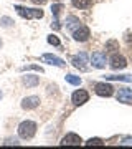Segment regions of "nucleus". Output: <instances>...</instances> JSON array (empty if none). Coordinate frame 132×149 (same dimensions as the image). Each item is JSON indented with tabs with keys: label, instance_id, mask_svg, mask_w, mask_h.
Masks as SVG:
<instances>
[{
	"label": "nucleus",
	"instance_id": "9",
	"mask_svg": "<svg viewBox=\"0 0 132 149\" xmlns=\"http://www.w3.org/2000/svg\"><path fill=\"white\" fill-rule=\"evenodd\" d=\"M127 66V60L121 55H114L111 58V68L112 70H124Z\"/></svg>",
	"mask_w": 132,
	"mask_h": 149
},
{
	"label": "nucleus",
	"instance_id": "14",
	"mask_svg": "<svg viewBox=\"0 0 132 149\" xmlns=\"http://www.w3.org/2000/svg\"><path fill=\"white\" fill-rule=\"evenodd\" d=\"M23 83H25V86L32 88V86H37L40 83V78L33 76V74H26V76H23Z\"/></svg>",
	"mask_w": 132,
	"mask_h": 149
},
{
	"label": "nucleus",
	"instance_id": "18",
	"mask_svg": "<svg viewBox=\"0 0 132 149\" xmlns=\"http://www.w3.org/2000/svg\"><path fill=\"white\" fill-rule=\"evenodd\" d=\"M63 10V5H59V3H56V5L51 7V13H53V18H58L59 12Z\"/></svg>",
	"mask_w": 132,
	"mask_h": 149
},
{
	"label": "nucleus",
	"instance_id": "16",
	"mask_svg": "<svg viewBox=\"0 0 132 149\" xmlns=\"http://www.w3.org/2000/svg\"><path fill=\"white\" fill-rule=\"evenodd\" d=\"M106 80H109V81H127V83H132V76H127V74H122V76L109 74V76H106Z\"/></svg>",
	"mask_w": 132,
	"mask_h": 149
},
{
	"label": "nucleus",
	"instance_id": "26",
	"mask_svg": "<svg viewBox=\"0 0 132 149\" xmlns=\"http://www.w3.org/2000/svg\"><path fill=\"white\" fill-rule=\"evenodd\" d=\"M33 3H37V5H45L46 3V0H32Z\"/></svg>",
	"mask_w": 132,
	"mask_h": 149
},
{
	"label": "nucleus",
	"instance_id": "12",
	"mask_svg": "<svg viewBox=\"0 0 132 149\" xmlns=\"http://www.w3.org/2000/svg\"><path fill=\"white\" fill-rule=\"evenodd\" d=\"M41 60L50 65H55V66H64V61L59 56H55V55H50V53H45L41 56Z\"/></svg>",
	"mask_w": 132,
	"mask_h": 149
},
{
	"label": "nucleus",
	"instance_id": "6",
	"mask_svg": "<svg viewBox=\"0 0 132 149\" xmlns=\"http://www.w3.org/2000/svg\"><path fill=\"white\" fill-rule=\"evenodd\" d=\"M73 103L76 104V106H81V104H84L88 100H89V95H88V91L86 90H78L73 93Z\"/></svg>",
	"mask_w": 132,
	"mask_h": 149
},
{
	"label": "nucleus",
	"instance_id": "20",
	"mask_svg": "<svg viewBox=\"0 0 132 149\" xmlns=\"http://www.w3.org/2000/svg\"><path fill=\"white\" fill-rule=\"evenodd\" d=\"M0 23H2V27H3V28H8V27H12V25H13V20H12V18H8V17H3V18L0 20Z\"/></svg>",
	"mask_w": 132,
	"mask_h": 149
},
{
	"label": "nucleus",
	"instance_id": "7",
	"mask_svg": "<svg viewBox=\"0 0 132 149\" xmlns=\"http://www.w3.org/2000/svg\"><path fill=\"white\" fill-rule=\"evenodd\" d=\"M73 37L76 42H86L88 38H89V28L84 27V25H81L79 28H76L73 32Z\"/></svg>",
	"mask_w": 132,
	"mask_h": 149
},
{
	"label": "nucleus",
	"instance_id": "4",
	"mask_svg": "<svg viewBox=\"0 0 132 149\" xmlns=\"http://www.w3.org/2000/svg\"><path fill=\"white\" fill-rule=\"evenodd\" d=\"M71 63H73L74 68L81 70V71H84V70H88V55L84 53V52H81L79 55H76L73 60H71Z\"/></svg>",
	"mask_w": 132,
	"mask_h": 149
},
{
	"label": "nucleus",
	"instance_id": "17",
	"mask_svg": "<svg viewBox=\"0 0 132 149\" xmlns=\"http://www.w3.org/2000/svg\"><path fill=\"white\" fill-rule=\"evenodd\" d=\"M64 80L68 81L69 85H74V86L81 85V78H79V76H74V74H66V76H64Z\"/></svg>",
	"mask_w": 132,
	"mask_h": 149
},
{
	"label": "nucleus",
	"instance_id": "11",
	"mask_svg": "<svg viewBox=\"0 0 132 149\" xmlns=\"http://www.w3.org/2000/svg\"><path fill=\"white\" fill-rule=\"evenodd\" d=\"M40 104V98L38 96H28V98H23L21 101V108L23 109H33Z\"/></svg>",
	"mask_w": 132,
	"mask_h": 149
},
{
	"label": "nucleus",
	"instance_id": "21",
	"mask_svg": "<svg viewBox=\"0 0 132 149\" xmlns=\"http://www.w3.org/2000/svg\"><path fill=\"white\" fill-rule=\"evenodd\" d=\"M86 146H102V139H99V138L89 139V141L86 143Z\"/></svg>",
	"mask_w": 132,
	"mask_h": 149
},
{
	"label": "nucleus",
	"instance_id": "13",
	"mask_svg": "<svg viewBox=\"0 0 132 149\" xmlns=\"http://www.w3.org/2000/svg\"><path fill=\"white\" fill-rule=\"evenodd\" d=\"M81 27V22H79V18H76V17L69 15L68 18H66V28H68L69 32H74L76 28Z\"/></svg>",
	"mask_w": 132,
	"mask_h": 149
},
{
	"label": "nucleus",
	"instance_id": "5",
	"mask_svg": "<svg viewBox=\"0 0 132 149\" xmlns=\"http://www.w3.org/2000/svg\"><path fill=\"white\" fill-rule=\"evenodd\" d=\"M94 91H96V95L109 98V96H112V93H114V88H112L111 85H107V83H96Z\"/></svg>",
	"mask_w": 132,
	"mask_h": 149
},
{
	"label": "nucleus",
	"instance_id": "19",
	"mask_svg": "<svg viewBox=\"0 0 132 149\" xmlns=\"http://www.w3.org/2000/svg\"><path fill=\"white\" fill-rule=\"evenodd\" d=\"M106 50H109V52H116L117 50V42L116 40H109V42L106 43Z\"/></svg>",
	"mask_w": 132,
	"mask_h": 149
},
{
	"label": "nucleus",
	"instance_id": "8",
	"mask_svg": "<svg viewBox=\"0 0 132 149\" xmlns=\"http://www.w3.org/2000/svg\"><path fill=\"white\" fill-rule=\"evenodd\" d=\"M79 144H81V138L74 133H68L61 139V146H79Z\"/></svg>",
	"mask_w": 132,
	"mask_h": 149
},
{
	"label": "nucleus",
	"instance_id": "3",
	"mask_svg": "<svg viewBox=\"0 0 132 149\" xmlns=\"http://www.w3.org/2000/svg\"><path fill=\"white\" fill-rule=\"evenodd\" d=\"M106 61H107V58H106V53H102V52H94L91 55V65L94 68H99V70L104 68Z\"/></svg>",
	"mask_w": 132,
	"mask_h": 149
},
{
	"label": "nucleus",
	"instance_id": "10",
	"mask_svg": "<svg viewBox=\"0 0 132 149\" xmlns=\"http://www.w3.org/2000/svg\"><path fill=\"white\" fill-rule=\"evenodd\" d=\"M117 101L131 103L132 101V88H121L117 91Z\"/></svg>",
	"mask_w": 132,
	"mask_h": 149
},
{
	"label": "nucleus",
	"instance_id": "23",
	"mask_svg": "<svg viewBox=\"0 0 132 149\" xmlns=\"http://www.w3.org/2000/svg\"><path fill=\"white\" fill-rule=\"evenodd\" d=\"M23 70H37V71H40V73H43V68H40V66H37V65H26Z\"/></svg>",
	"mask_w": 132,
	"mask_h": 149
},
{
	"label": "nucleus",
	"instance_id": "27",
	"mask_svg": "<svg viewBox=\"0 0 132 149\" xmlns=\"http://www.w3.org/2000/svg\"><path fill=\"white\" fill-rule=\"evenodd\" d=\"M0 100H2V91H0Z\"/></svg>",
	"mask_w": 132,
	"mask_h": 149
},
{
	"label": "nucleus",
	"instance_id": "22",
	"mask_svg": "<svg viewBox=\"0 0 132 149\" xmlns=\"http://www.w3.org/2000/svg\"><path fill=\"white\" fill-rule=\"evenodd\" d=\"M48 43H50V45H55V47H59V40H58V37H55V35H50V37H48Z\"/></svg>",
	"mask_w": 132,
	"mask_h": 149
},
{
	"label": "nucleus",
	"instance_id": "25",
	"mask_svg": "<svg viewBox=\"0 0 132 149\" xmlns=\"http://www.w3.org/2000/svg\"><path fill=\"white\" fill-rule=\"evenodd\" d=\"M121 146H132V138H124Z\"/></svg>",
	"mask_w": 132,
	"mask_h": 149
},
{
	"label": "nucleus",
	"instance_id": "24",
	"mask_svg": "<svg viewBox=\"0 0 132 149\" xmlns=\"http://www.w3.org/2000/svg\"><path fill=\"white\" fill-rule=\"evenodd\" d=\"M12 144H13V146H18L20 143H18V139H15V138H13V139H7L5 146H12Z\"/></svg>",
	"mask_w": 132,
	"mask_h": 149
},
{
	"label": "nucleus",
	"instance_id": "15",
	"mask_svg": "<svg viewBox=\"0 0 132 149\" xmlns=\"http://www.w3.org/2000/svg\"><path fill=\"white\" fill-rule=\"evenodd\" d=\"M71 3L76 8H88L93 5V0H71Z\"/></svg>",
	"mask_w": 132,
	"mask_h": 149
},
{
	"label": "nucleus",
	"instance_id": "28",
	"mask_svg": "<svg viewBox=\"0 0 132 149\" xmlns=\"http://www.w3.org/2000/svg\"><path fill=\"white\" fill-rule=\"evenodd\" d=\"M0 48H2V40H0Z\"/></svg>",
	"mask_w": 132,
	"mask_h": 149
},
{
	"label": "nucleus",
	"instance_id": "1",
	"mask_svg": "<svg viewBox=\"0 0 132 149\" xmlns=\"http://www.w3.org/2000/svg\"><path fill=\"white\" fill-rule=\"evenodd\" d=\"M37 133V124L33 121H23L18 126V136L21 139H32Z\"/></svg>",
	"mask_w": 132,
	"mask_h": 149
},
{
	"label": "nucleus",
	"instance_id": "2",
	"mask_svg": "<svg viewBox=\"0 0 132 149\" xmlns=\"http://www.w3.org/2000/svg\"><path fill=\"white\" fill-rule=\"evenodd\" d=\"M15 10L18 12V15L23 18H43V10H37V8H25V7L17 5Z\"/></svg>",
	"mask_w": 132,
	"mask_h": 149
}]
</instances>
